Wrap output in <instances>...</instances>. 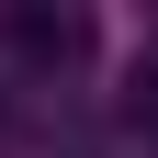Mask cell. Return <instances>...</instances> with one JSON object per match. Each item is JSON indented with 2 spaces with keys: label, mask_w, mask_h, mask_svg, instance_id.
Here are the masks:
<instances>
[{
  "label": "cell",
  "mask_w": 158,
  "mask_h": 158,
  "mask_svg": "<svg viewBox=\"0 0 158 158\" xmlns=\"http://www.w3.org/2000/svg\"><path fill=\"white\" fill-rule=\"evenodd\" d=\"M11 45H23L34 68H79V56H90V23H79V11H23Z\"/></svg>",
  "instance_id": "6da1fadb"
}]
</instances>
